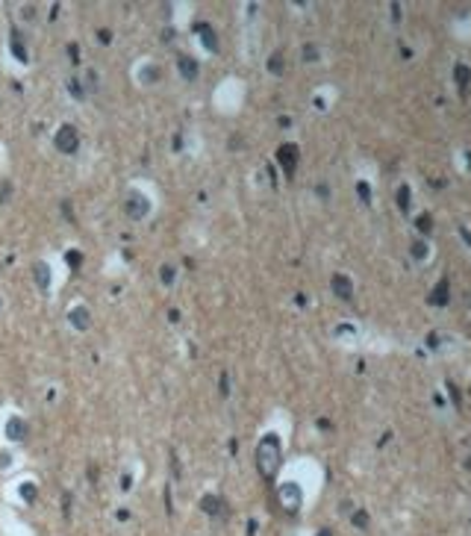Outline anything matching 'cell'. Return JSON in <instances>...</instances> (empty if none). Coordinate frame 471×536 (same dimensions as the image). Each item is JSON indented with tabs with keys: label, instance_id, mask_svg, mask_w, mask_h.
Returning <instances> with one entry per match:
<instances>
[{
	"label": "cell",
	"instance_id": "7",
	"mask_svg": "<svg viewBox=\"0 0 471 536\" xmlns=\"http://www.w3.org/2000/svg\"><path fill=\"white\" fill-rule=\"evenodd\" d=\"M177 71H180V77H186V80H197L200 65H197V59H192V56H180V59H177Z\"/></svg>",
	"mask_w": 471,
	"mask_h": 536
},
{
	"label": "cell",
	"instance_id": "22",
	"mask_svg": "<svg viewBox=\"0 0 471 536\" xmlns=\"http://www.w3.org/2000/svg\"><path fill=\"white\" fill-rule=\"evenodd\" d=\"M303 59H309V62L318 59V47H315V44H306V47H303Z\"/></svg>",
	"mask_w": 471,
	"mask_h": 536
},
{
	"label": "cell",
	"instance_id": "17",
	"mask_svg": "<svg viewBox=\"0 0 471 536\" xmlns=\"http://www.w3.org/2000/svg\"><path fill=\"white\" fill-rule=\"evenodd\" d=\"M65 259H68V265L74 268V271L83 265V253H80V250H68V253H65Z\"/></svg>",
	"mask_w": 471,
	"mask_h": 536
},
{
	"label": "cell",
	"instance_id": "15",
	"mask_svg": "<svg viewBox=\"0 0 471 536\" xmlns=\"http://www.w3.org/2000/svg\"><path fill=\"white\" fill-rule=\"evenodd\" d=\"M68 88H71V95H74L77 101H86V88L80 85V80H77V77H71V80H68Z\"/></svg>",
	"mask_w": 471,
	"mask_h": 536
},
{
	"label": "cell",
	"instance_id": "27",
	"mask_svg": "<svg viewBox=\"0 0 471 536\" xmlns=\"http://www.w3.org/2000/svg\"><path fill=\"white\" fill-rule=\"evenodd\" d=\"M174 150H183V136H174Z\"/></svg>",
	"mask_w": 471,
	"mask_h": 536
},
{
	"label": "cell",
	"instance_id": "20",
	"mask_svg": "<svg viewBox=\"0 0 471 536\" xmlns=\"http://www.w3.org/2000/svg\"><path fill=\"white\" fill-rule=\"evenodd\" d=\"M83 80H86V92H95L98 88V71H86Z\"/></svg>",
	"mask_w": 471,
	"mask_h": 536
},
{
	"label": "cell",
	"instance_id": "11",
	"mask_svg": "<svg viewBox=\"0 0 471 536\" xmlns=\"http://www.w3.org/2000/svg\"><path fill=\"white\" fill-rule=\"evenodd\" d=\"M200 510H203L206 515H221V513H224V501H221L218 495H203V498H200Z\"/></svg>",
	"mask_w": 471,
	"mask_h": 536
},
{
	"label": "cell",
	"instance_id": "26",
	"mask_svg": "<svg viewBox=\"0 0 471 536\" xmlns=\"http://www.w3.org/2000/svg\"><path fill=\"white\" fill-rule=\"evenodd\" d=\"M221 395H230V377L221 374Z\"/></svg>",
	"mask_w": 471,
	"mask_h": 536
},
{
	"label": "cell",
	"instance_id": "3",
	"mask_svg": "<svg viewBox=\"0 0 471 536\" xmlns=\"http://www.w3.org/2000/svg\"><path fill=\"white\" fill-rule=\"evenodd\" d=\"M124 209H127V215L130 218H147V212H150V201L141 195V192H130V198H127V204H124Z\"/></svg>",
	"mask_w": 471,
	"mask_h": 536
},
{
	"label": "cell",
	"instance_id": "16",
	"mask_svg": "<svg viewBox=\"0 0 471 536\" xmlns=\"http://www.w3.org/2000/svg\"><path fill=\"white\" fill-rule=\"evenodd\" d=\"M174 277H177V268H174V265H162V268H159V280H162L165 286H171Z\"/></svg>",
	"mask_w": 471,
	"mask_h": 536
},
{
	"label": "cell",
	"instance_id": "8",
	"mask_svg": "<svg viewBox=\"0 0 471 536\" xmlns=\"http://www.w3.org/2000/svg\"><path fill=\"white\" fill-rule=\"evenodd\" d=\"M6 436H9L12 442H24V439H27V421L12 415V418L6 421Z\"/></svg>",
	"mask_w": 471,
	"mask_h": 536
},
{
	"label": "cell",
	"instance_id": "13",
	"mask_svg": "<svg viewBox=\"0 0 471 536\" xmlns=\"http://www.w3.org/2000/svg\"><path fill=\"white\" fill-rule=\"evenodd\" d=\"M159 77H162V71L156 68V65H147V68H141V82H147V85H150V82H156Z\"/></svg>",
	"mask_w": 471,
	"mask_h": 536
},
{
	"label": "cell",
	"instance_id": "25",
	"mask_svg": "<svg viewBox=\"0 0 471 536\" xmlns=\"http://www.w3.org/2000/svg\"><path fill=\"white\" fill-rule=\"evenodd\" d=\"M353 524H356V527H368V515H365V513H356V515H353Z\"/></svg>",
	"mask_w": 471,
	"mask_h": 536
},
{
	"label": "cell",
	"instance_id": "18",
	"mask_svg": "<svg viewBox=\"0 0 471 536\" xmlns=\"http://www.w3.org/2000/svg\"><path fill=\"white\" fill-rule=\"evenodd\" d=\"M268 71H271V74H283V56H280V53H274V56L268 59Z\"/></svg>",
	"mask_w": 471,
	"mask_h": 536
},
{
	"label": "cell",
	"instance_id": "14",
	"mask_svg": "<svg viewBox=\"0 0 471 536\" xmlns=\"http://www.w3.org/2000/svg\"><path fill=\"white\" fill-rule=\"evenodd\" d=\"M12 53L18 56V62H27V59H30L27 50H24V44H21V36H18V33H12Z\"/></svg>",
	"mask_w": 471,
	"mask_h": 536
},
{
	"label": "cell",
	"instance_id": "19",
	"mask_svg": "<svg viewBox=\"0 0 471 536\" xmlns=\"http://www.w3.org/2000/svg\"><path fill=\"white\" fill-rule=\"evenodd\" d=\"M36 492H39L36 483H24V486H21V495H24V501H30V504L36 501Z\"/></svg>",
	"mask_w": 471,
	"mask_h": 536
},
{
	"label": "cell",
	"instance_id": "21",
	"mask_svg": "<svg viewBox=\"0 0 471 536\" xmlns=\"http://www.w3.org/2000/svg\"><path fill=\"white\" fill-rule=\"evenodd\" d=\"M9 198H12V183H9V180H3V183H0V201L6 204Z\"/></svg>",
	"mask_w": 471,
	"mask_h": 536
},
{
	"label": "cell",
	"instance_id": "5",
	"mask_svg": "<svg viewBox=\"0 0 471 536\" xmlns=\"http://www.w3.org/2000/svg\"><path fill=\"white\" fill-rule=\"evenodd\" d=\"M277 159L286 168V174H294V168H297V144H283L277 150Z\"/></svg>",
	"mask_w": 471,
	"mask_h": 536
},
{
	"label": "cell",
	"instance_id": "4",
	"mask_svg": "<svg viewBox=\"0 0 471 536\" xmlns=\"http://www.w3.org/2000/svg\"><path fill=\"white\" fill-rule=\"evenodd\" d=\"M277 498H280V504H283V510H289V513H294L297 507H300V486L297 483H283L280 486V492H277Z\"/></svg>",
	"mask_w": 471,
	"mask_h": 536
},
{
	"label": "cell",
	"instance_id": "10",
	"mask_svg": "<svg viewBox=\"0 0 471 536\" xmlns=\"http://www.w3.org/2000/svg\"><path fill=\"white\" fill-rule=\"evenodd\" d=\"M33 277H36L39 289H41V292H47V289H50V265H47V262H36Z\"/></svg>",
	"mask_w": 471,
	"mask_h": 536
},
{
	"label": "cell",
	"instance_id": "12",
	"mask_svg": "<svg viewBox=\"0 0 471 536\" xmlns=\"http://www.w3.org/2000/svg\"><path fill=\"white\" fill-rule=\"evenodd\" d=\"M333 292H336L339 298H351V295H353L351 280H348L345 274H333Z\"/></svg>",
	"mask_w": 471,
	"mask_h": 536
},
{
	"label": "cell",
	"instance_id": "6",
	"mask_svg": "<svg viewBox=\"0 0 471 536\" xmlns=\"http://www.w3.org/2000/svg\"><path fill=\"white\" fill-rule=\"evenodd\" d=\"M195 30H197L200 44H203L209 53H215V50H218V36H215V30H212L209 24H195Z\"/></svg>",
	"mask_w": 471,
	"mask_h": 536
},
{
	"label": "cell",
	"instance_id": "23",
	"mask_svg": "<svg viewBox=\"0 0 471 536\" xmlns=\"http://www.w3.org/2000/svg\"><path fill=\"white\" fill-rule=\"evenodd\" d=\"M98 41H100V44H109V41H112V33H109L106 27H100V30H98Z\"/></svg>",
	"mask_w": 471,
	"mask_h": 536
},
{
	"label": "cell",
	"instance_id": "9",
	"mask_svg": "<svg viewBox=\"0 0 471 536\" xmlns=\"http://www.w3.org/2000/svg\"><path fill=\"white\" fill-rule=\"evenodd\" d=\"M68 318H71V324H74L77 330H86V327L92 324V315H89L86 307H74V309L68 312Z\"/></svg>",
	"mask_w": 471,
	"mask_h": 536
},
{
	"label": "cell",
	"instance_id": "1",
	"mask_svg": "<svg viewBox=\"0 0 471 536\" xmlns=\"http://www.w3.org/2000/svg\"><path fill=\"white\" fill-rule=\"evenodd\" d=\"M256 469L265 480H271L280 469V439L274 433H265L256 445Z\"/></svg>",
	"mask_w": 471,
	"mask_h": 536
},
{
	"label": "cell",
	"instance_id": "24",
	"mask_svg": "<svg viewBox=\"0 0 471 536\" xmlns=\"http://www.w3.org/2000/svg\"><path fill=\"white\" fill-rule=\"evenodd\" d=\"M68 59L71 62H80V47H77V44H68Z\"/></svg>",
	"mask_w": 471,
	"mask_h": 536
},
{
	"label": "cell",
	"instance_id": "28",
	"mask_svg": "<svg viewBox=\"0 0 471 536\" xmlns=\"http://www.w3.org/2000/svg\"><path fill=\"white\" fill-rule=\"evenodd\" d=\"M121 489H124V492L130 489V474H124V477H121Z\"/></svg>",
	"mask_w": 471,
	"mask_h": 536
},
{
	"label": "cell",
	"instance_id": "2",
	"mask_svg": "<svg viewBox=\"0 0 471 536\" xmlns=\"http://www.w3.org/2000/svg\"><path fill=\"white\" fill-rule=\"evenodd\" d=\"M53 142H56V147L62 153H77V147H80V133H77L74 124H62L56 130V139Z\"/></svg>",
	"mask_w": 471,
	"mask_h": 536
}]
</instances>
